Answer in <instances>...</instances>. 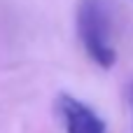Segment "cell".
I'll return each instance as SVG.
<instances>
[{
  "instance_id": "6da1fadb",
  "label": "cell",
  "mask_w": 133,
  "mask_h": 133,
  "mask_svg": "<svg viewBox=\"0 0 133 133\" xmlns=\"http://www.w3.org/2000/svg\"><path fill=\"white\" fill-rule=\"evenodd\" d=\"M75 28L84 54L103 70L117 61L112 40V9L108 0H79L75 12Z\"/></svg>"
},
{
  "instance_id": "7a4b0ae2",
  "label": "cell",
  "mask_w": 133,
  "mask_h": 133,
  "mask_svg": "<svg viewBox=\"0 0 133 133\" xmlns=\"http://www.w3.org/2000/svg\"><path fill=\"white\" fill-rule=\"evenodd\" d=\"M56 115L65 133H108L101 115L70 94H61L56 98Z\"/></svg>"
}]
</instances>
